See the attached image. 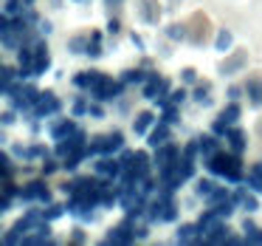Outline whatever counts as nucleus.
Listing matches in <instances>:
<instances>
[{"label":"nucleus","instance_id":"20","mask_svg":"<svg viewBox=\"0 0 262 246\" xmlns=\"http://www.w3.org/2000/svg\"><path fill=\"white\" fill-rule=\"evenodd\" d=\"M228 142H231V147H234V153H243L245 150V133L239 130H228Z\"/></svg>","mask_w":262,"mask_h":246},{"label":"nucleus","instance_id":"25","mask_svg":"<svg viewBox=\"0 0 262 246\" xmlns=\"http://www.w3.org/2000/svg\"><path fill=\"white\" fill-rule=\"evenodd\" d=\"M124 82H144V71H124Z\"/></svg>","mask_w":262,"mask_h":246},{"label":"nucleus","instance_id":"18","mask_svg":"<svg viewBox=\"0 0 262 246\" xmlns=\"http://www.w3.org/2000/svg\"><path fill=\"white\" fill-rule=\"evenodd\" d=\"M198 147H200V153H203L206 159H211V156L217 153V139H214V136H206V139H198Z\"/></svg>","mask_w":262,"mask_h":246},{"label":"nucleus","instance_id":"24","mask_svg":"<svg viewBox=\"0 0 262 246\" xmlns=\"http://www.w3.org/2000/svg\"><path fill=\"white\" fill-rule=\"evenodd\" d=\"M228 46H231V31H226V29H223L220 34H217V48H220V51H226Z\"/></svg>","mask_w":262,"mask_h":246},{"label":"nucleus","instance_id":"10","mask_svg":"<svg viewBox=\"0 0 262 246\" xmlns=\"http://www.w3.org/2000/svg\"><path fill=\"white\" fill-rule=\"evenodd\" d=\"M136 235H138V232H130V221H127V223H121V226L110 229V235H107L104 240H107V243H130Z\"/></svg>","mask_w":262,"mask_h":246},{"label":"nucleus","instance_id":"34","mask_svg":"<svg viewBox=\"0 0 262 246\" xmlns=\"http://www.w3.org/2000/svg\"><path fill=\"white\" fill-rule=\"evenodd\" d=\"M259 133H262V122H259Z\"/></svg>","mask_w":262,"mask_h":246},{"label":"nucleus","instance_id":"33","mask_svg":"<svg viewBox=\"0 0 262 246\" xmlns=\"http://www.w3.org/2000/svg\"><path fill=\"white\" fill-rule=\"evenodd\" d=\"M26 3H29V6H31V3H34V0H26Z\"/></svg>","mask_w":262,"mask_h":246},{"label":"nucleus","instance_id":"23","mask_svg":"<svg viewBox=\"0 0 262 246\" xmlns=\"http://www.w3.org/2000/svg\"><path fill=\"white\" fill-rule=\"evenodd\" d=\"M209 91H211V82H198V88H194V99L198 102H209Z\"/></svg>","mask_w":262,"mask_h":246},{"label":"nucleus","instance_id":"21","mask_svg":"<svg viewBox=\"0 0 262 246\" xmlns=\"http://www.w3.org/2000/svg\"><path fill=\"white\" fill-rule=\"evenodd\" d=\"M234 201H237V204L239 206H243V210H256V198H254V195H248V193H245V190H239V193L237 195H234Z\"/></svg>","mask_w":262,"mask_h":246},{"label":"nucleus","instance_id":"31","mask_svg":"<svg viewBox=\"0 0 262 246\" xmlns=\"http://www.w3.org/2000/svg\"><path fill=\"white\" fill-rule=\"evenodd\" d=\"M228 97H231V99H239V88H237V85H234V88H231V91H228Z\"/></svg>","mask_w":262,"mask_h":246},{"label":"nucleus","instance_id":"15","mask_svg":"<svg viewBox=\"0 0 262 246\" xmlns=\"http://www.w3.org/2000/svg\"><path fill=\"white\" fill-rule=\"evenodd\" d=\"M166 139H169V122H164V125H158L152 133H149V144H152L155 150H158L161 144H166Z\"/></svg>","mask_w":262,"mask_h":246},{"label":"nucleus","instance_id":"14","mask_svg":"<svg viewBox=\"0 0 262 246\" xmlns=\"http://www.w3.org/2000/svg\"><path fill=\"white\" fill-rule=\"evenodd\" d=\"M245 93L251 97V102H254V105L262 102V74L259 77H251V80L245 82Z\"/></svg>","mask_w":262,"mask_h":246},{"label":"nucleus","instance_id":"27","mask_svg":"<svg viewBox=\"0 0 262 246\" xmlns=\"http://www.w3.org/2000/svg\"><path fill=\"white\" fill-rule=\"evenodd\" d=\"M245 240H251V243H262V229H251V235H245Z\"/></svg>","mask_w":262,"mask_h":246},{"label":"nucleus","instance_id":"2","mask_svg":"<svg viewBox=\"0 0 262 246\" xmlns=\"http://www.w3.org/2000/svg\"><path fill=\"white\" fill-rule=\"evenodd\" d=\"M189 26H192V31H189V40L194 43V46H203L206 40H209V17H206L203 12L192 14V20H189Z\"/></svg>","mask_w":262,"mask_h":246},{"label":"nucleus","instance_id":"11","mask_svg":"<svg viewBox=\"0 0 262 246\" xmlns=\"http://www.w3.org/2000/svg\"><path fill=\"white\" fill-rule=\"evenodd\" d=\"M119 170H124V167H121V161H116V159H102L96 164V176H102V178H116Z\"/></svg>","mask_w":262,"mask_h":246},{"label":"nucleus","instance_id":"16","mask_svg":"<svg viewBox=\"0 0 262 246\" xmlns=\"http://www.w3.org/2000/svg\"><path fill=\"white\" fill-rule=\"evenodd\" d=\"M79 130V127H76V122H71V119H65L62 125H57L54 127V139H57V142H62V139H68V136H74V133Z\"/></svg>","mask_w":262,"mask_h":246},{"label":"nucleus","instance_id":"32","mask_svg":"<svg viewBox=\"0 0 262 246\" xmlns=\"http://www.w3.org/2000/svg\"><path fill=\"white\" fill-rule=\"evenodd\" d=\"M121 0H107V6H119Z\"/></svg>","mask_w":262,"mask_h":246},{"label":"nucleus","instance_id":"7","mask_svg":"<svg viewBox=\"0 0 262 246\" xmlns=\"http://www.w3.org/2000/svg\"><path fill=\"white\" fill-rule=\"evenodd\" d=\"M178 161V147L175 144H161L158 147V156H155V164H158V173L169 170L172 164Z\"/></svg>","mask_w":262,"mask_h":246},{"label":"nucleus","instance_id":"5","mask_svg":"<svg viewBox=\"0 0 262 246\" xmlns=\"http://www.w3.org/2000/svg\"><path fill=\"white\" fill-rule=\"evenodd\" d=\"M20 198L46 204V201H51V193H48V187L42 181H31V184H26V190H20Z\"/></svg>","mask_w":262,"mask_h":246},{"label":"nucleus","instance_id":"4","mask_svg":"<svg viewBox=\"0 0 262 246\" xmlns=\"http://www.w3.org/2000/svg\"><path fill=\"white\" fill-rule=\"evenodd\" d=\"M121 144H124V136H121L119 130H113V133H107V136H99L88 150H91V153H113V150L121 147Z\"/></svg>","mask_w":262,"mask_h":246},{"label":"nucleus","instance_id":"1","mask_svg":"<svg viewBox=\"0 0 262 246\" xmlns=\"http://www.w3.org/2000/svg\"><path fill=\"white\" fill-rule=\"evenodd\" d=\"M206 161H209V170L214 173V176H223V178H228V181H239V178H243V161H239L237 156L214 153Z\"/></svg>","mask_w":262,"mask_h":246},{"label":"nucleus","instance_id":"29","mask_svg":"<svg viewBox=\"0 0 262 246\" xmlns=\"http://www.w3.org/2000/svg\"><path fill=\"white\" fill-rule=\"evenodd\" d=\"M183 99H186V91H183V88H181V91H172V97H169V102H183Z\"/></svg>","mask_w":262,"mask_h":246},{"label":"nucleus","instance_id":"9","mask_svg":"<svg viewBox=\"0 0 262 246\" xmlns=\"http://www.w3.org/2000/svg\"><path fill=\"white\" fill-rule=\"evenodd\" d=\"M166 88H169V82H166V80H161L158 74H149L147 77V85H144V97H147V99H158Z\"/></svg>","mask_w":262,"mask_h":246},{"label":"nucleus","instance_id":"13","mask_svg":"<svg viewBox=\"0 0 262 246\" xmlns=\"http://www.w3.org/2000/svg\"><path fill=\"white\" fill-rule=\"evenodd\" d=\"M203 238V232H200V223L194 226V223H183L181 229H178V240L181 243H194V240Z\"/></svg>","mask_w":262,"mask_h":246},{"label":"nucleus","instance_id":"19","mask_svg":"<svg viewBox=\"0 0 262 246\" xmlns=\"http://www.w3.org/2000/svg\"><path fill=\"white\" fill-rule=\"evenodd\" d=\"M152 119H155V116L149 113V110H144V113H138V116H136V122H133V130H136V133H144L149 125H152Z\"/></svg>","mask_w":262,"mask_h":246},{"label":"nucleus","instance_id":"3","mask_svg":"<svg viewBox=\"0 0 262 246\" xmlns=\"http://www.w3.org/2000/svg\"><path fill=\"white\" fill-rule=\"evenodd\" d=\"M119 91H121V85H119V82H116V80H110L107 74H102V77H99V82H96V85H93L88 93H91L93 99H102V102H104V99H113Z\"/></svg>","mask_w":262,"mask_h":246},{"label":"nucleus","instance_id":"26","mask_svg":"<svg viewBox=\"0 0 262 246\" xmlns=\"http://www.w3.org/2000/svg\"><path fill=\"white\" fill-rule=\"evenodd\" d=\"M181 77H183V82H194V80H198V71H194V68H183Z\"/></svg>","mask_w":262,"mask_h":246},{"label":"nucleus","instance_id":"30","mask_svg":"<svg viewBox=\"0 0 262 246\" xmlns=\"http://www.w3.org/2000/svg\"><path fill=\"white\" fill-rule=\"evenodd\" d=\"M107 31H110V34H119V20H110Z\"/></svg>","mask_w":262,"mask_h":246},{"label":"nucleus","instance_id":"8","mask_svg":"<svg viewBox=\"0 0 262 246\" xmlns=\"http://www.w3.org/2000/svg\"><path fill=\"white\" fill-rule=\"evenodd\" d=\"M245 63H248V54H245V51H234L231 57H226L220 63V74H237L239 68H245Z\"/></svg>","mask_w":262,"mask_h":246},{"label":"nucleus","instance_id":"22","mask_svg":"<svg viewBox=\"0 0 262 246\" xmlns=\"http://www.w3.org/2000/svg\"><path fill=\"white\" fill-rule=\"evenodd\" d=\"M217 190H220V187H217V184H214V181H198V195H203V198H206V201H209V198H211V195H214V193H217Z\"/></svg>","mask_w":262,"mask_h":246},{"label":"nucleus","instance_id":"17","mask_svg":"<svg viewBox=\"0 0 262 246\" xmlns=\"http://www.w3.org/2000/svg\"><path fill=\"white\" fill-rule=\"evenodd\" d=\"M239 113H243V108H239V105H237V99H231V102H228L226 108H223L220 119H226L228 125H231V122H237V119H239Z\"/></svg>","mask_w":262,"mask_h":246},{"label":"nucleus","instance_id":"6","mask_svg":"<svg viewBox=\"0 0 262 246\" xmlns=\"http://www.w3.org/2000/svg\"><path fill=\"white\" fill-rule=\"evenodd\" d=\"M59 110V99L54 97V93H40L34 102V108H31V113L34 116H51Z\"/></svg>","mask_w":262,"mask_h":246},{"label":"nucleus","instance_id":"12","mask_svg":"<svg viewBox=\"0 0 262 246\" xmlns=\"http://www.w3.org/2000/svg\"><path fill=\"white\" fill-rule=\"evenodd\" d=\"M141 17L147 20L149 26H155L161 20V9H158V0H141Z\"/></svg>","mask_w":262,"mask_h":246},{"label":"nucleus","instance_id":"28","mask_svg":"<svg viewBox=\"0 0 262 246\" xmlns=\"http://www.w3.org/2000/svg\"><path fill=\"white\" fill-rule=\"evenodd\" d=\"M17 0H6V17H12V14H17Z\"/></svg>","mask_w":262,"mask_h":246}]
</instances>
